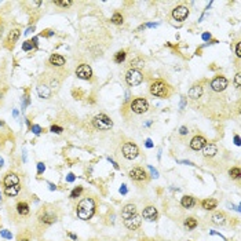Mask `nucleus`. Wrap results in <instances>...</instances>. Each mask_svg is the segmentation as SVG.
<instances>
[{"label": "nucleus", "mask_w": 241, "mask_h": 241, "mask_svg": "<svg viewBox=\"0 0 241 241\" xmlns=\"http://www.w3.org/2000/svg\"><path fill=\"white\" fill-rule=\"evenodd\" d=\"M146 26H149V28H153V26H157V23H148Z\"/></svg>", "instance_id": "5fc2aeb1"}, {"label": "nucleus", "mask_w": 241, "mask_h": 241, "mask_svg": "<svg viewBox=\"0 0 241 241\" xmlns=\"http://www.w3.org/2000/svg\"><path fill=\"white\" fill-rule=\"evenodd\" d=\"M92 125L96 130L106 131V130H110V128L113 127V121H112V119L109 116H106V114H104V113H99L92 119Z\"/></svg>", "instance_id": "39448f33"}, {"label": "nucleus", "mask_w": 241, "mask_h": 241, "mask_svg": "<svg viewBox=\"0 0 241 241\" xmlns=\"http://www.w3.org/2000/svg\"><path fill=\"white\" fill-rule=\"evenodd\" d=\"M234 86H236L237 88L241 87V75H240V73H237L236 77H234Z\"/></svg>", "instance_id": "4c0bfd02"}, {"label": "nucleus", "mask_w": 241, "mask_h": 241, "mask_svg": "<svg viewBox=\"0 0 241 241\" xmlns=\"http://www.w3.org/2000/svg\"><path fill=\"white\" fill-rule=\"evenodd\" d=\"M67 236H69L72 240H75V241L77 240V236H76V234H73V233H67Z\"/></svg>", "instance_id": "3c124183"}, {"label": "nucleus", "mask_w": 241, "mask_h": 241, "mask_svg": "<svg viewBox=\"0 0 241 241\" xmlns=\"http://www.w3.org/2000/svg\"><path fill=\"white\" fill-rule=\"evenodd\" d=\"M110 22L114 23V25H121V23L124 22V18H123V15L120 13H114L110 18Z\"/></svg>", "instance_id": "7c9ffc66"}, {"label": "nucleus", "mask_w": 241, "mask_h": 241, "mask_svg": "<svg viewBox=\"0 0 241 241\" xmlns=\"http://www.w3.org/2000/svg\"><path fill=\"white\" fill-rule=\"evenodd\" d=\"M234 143H236V145H240V138H239V135H236V137H234Z\"/></svg>", "instance_id": "603ef678"}, {"label": "nucleus", "mask_w": 241, "mask_h": 241, "mask_svg": "<svg viewBox=\"0 0 241 241\" xmlns=\"http://www.w3.org/2000/svg\"><path fill=\"white\" fill-rule=\"evenodd\" d=\"M31 130H32V132L33 134H36V135H40L42 134V127L40 125H37V124H33V125H31Z\"/></svg>", "instance_id": "c9c22d12"}, {"label": "nucleus", "mask_w": 241, "mask_h": 241, "mask_svg": "<svg viewBox=\"0 0 241 241\" xmlns=\"http://www.w3.org/2000/svg\"><path fill=\"white\" fill-rule=\"evenodd\" d=\"M59 218V208L54 205H43L36 216V223L42 230H46L48 226L55 223Z\"/></svg>", "instance_id": "f257e3e1"}, {"label": "nucleus", "mask_w": 241, "mask_h": 241, "mask_svg": "<svg viewBox=\"0 0 241 241\" xmlns=\"http://www.w3.org/2000/svg\"><path fill=\"white\" fill-rule=\"evenodd\" d=\"M121 154L124 156L127 160H134L139 154V148L135 145L134 142H124L121 146Z\"/></svg>", "instance_id": "423d86ee"}, {"label": "nucleus", "mask_w": 241, "mask_h": 241, "mask_svg": "<svg viewBox=\"0 0 241 241\" xmlns=\"http://www.w3.org/2000/svg\"><path fill=\"white\" fill-rule=\"evenodd\" d=\"M143 81V75L141 73V70H135V69H130L125 73V83L130 87H135L139 86Z\"/></svg>", "instance_id": "6e6552de"}, {"label": "nucleus", "mask_w": 241, "mask_h": 241, "mask_svg": "<svg viewBox=\"0 0 241 241\" xmlns=\"http://www.w3.org/2000/svg\"><path fill=\"white\" fill-rule=\"evenodd\" d=\"M3 185H4V187H8V186H15V185H19V182H21V179H19V176L15 174V172H7V174L4 175V178H3Z\"/></svg>", "instance_id": "2eb2a0df"}, {"label": "nucleus", "mask_w": 241, "mask_h": 241, "mask_svg": "<svg viewBox=\"0 0 241 241\" xmlns=\"http://www.w3.org/2000/svg\"><path fill=\"white\" fill-rule=\"evenodd\" d=\"M0 200H2V193H0Z\"/></svg>", "instance_id": "13d9d810"}, {"label": "nucleus", "mask_w": 241, "mask_h": 241, "mask_svg": "<svg viewBox=\"0 0 241 241\" xmlns=\"http://www.w3.org/2000/svg\"><path fill=\"white\" fill-rule=\"evenodd\" d=\"M150 94L157 98H168L172 94V87L164 80H154L150 84Z\"/></svg>", "instance_id": "7ed1b4c3"}, {"label": "nucleus", "mask_w": 241, "mask_h": 241, "mask_svg": "<svg viewBox=\"0 0 241 241\" xmlns=\"http://www.w3.org/2000/svg\"><path fill=\"white\" fill-rule=\"evenodd\" d=\"M48 63L52 67H62L65 66L66 59L61 54H51V57L48 58Z\"/></svg>", "instance_id": "aec40b11"}, {"label": "nucleus", "mask_w": 241, "mask_h": 241, "mask_svg": "<svg viewBox=\"0 0 241 241\" xmlns=\"http://www.w3.org/2000/svg\"><path fill=\"white\" fill-rule=\"evenodd\" d=\"M208 39H211L210 33H204V35H202V40H208Z\"/></svg>", "instance_id": "8fccbe9b"}, {"label": "nucleus", "mask_w": 241, "mask_h": 241, "mask_svg": "<svg viewBox=\"0 0 241 241\" xmlns=\"http://www.w3.org/2000/svg\"><path fill=\"white\" fill-rule=\"evenodd\" d=\"M202 92H204V87H202V84L198 83V84H194V86L190 88L187 95H189V98L192 99V101H198L202 96Z\"/></svg>", "instance_id": "a211bd4d"}, {"label": "nucleus", "mask_w": 241, "mask_h": 241, "mask_svg": "<svg viewBox=\"0 0 241 241\" xmlns=\"http://www.w3.org/2000/svg\"><path fill=\"white\" fill-rule=\"evenodd\" d=\"M76 76L81 80H91L92 77V69L88 63H81L76 67Z\"/></svg>", "instance_id": "9d476101"}, {"label": "nucleus", "mask_w": 241, "mask_h": 241, "mask_svg": "<svg viewBox=\"0 0 241 241\" xmlns=\"http://www.w3.org/2000/svg\"><path fill=\"white\" fill-rule=\"evenodd\" d=\"M0 236L3 237V239H7V240H11V237H13V234L10 233L8 230H0Z\"/></svg>", "instance_id": "e433bc0d"}, {"label": "nucleus", "mask_w": 241, "mask_h": 241, "mask_svg": "<svg viewBox=\"0 0 241 241\" xmlns=\"http://www.w3.org/2000/svg\"><path fill=\"white\" fill-rule=\"evenodd\" d=\"M128 176H130L134 182H137V183H148L149 182L148 172H146L143 168H141V167H135V168L130 170Z\"/></svg>", "instance_id": "0eeeda50"}, {"label": "nucleus", "mask_w": 241, "mask_h": 241, "mask_svg": "<svg viewBox=\"0 0 241 241\" xmlns=\"http://www.w3.org/2000/svg\"><path fill=\"white\" fill-rule=\"evenodd\" d=\"M3 163H4V161H3V158L0 157V167H3Z\"/></svg>", "instance_id": "6e6d98bb"}, {"label": "nucleus", "mask_w": 241, "mask_h": 241, "mask_svg": "<svg viewBox=\"0 0 241 241\" xmlns=\"http://www.w3.org/2000/svg\"><path fill=\"white\" fill-rule=\"evenodd\" d=\"M189 17V8L186 6H176L172 10V18L178 22H182Z\"/></svg>", "instance_id": "9b49d317"}, {"label": "nucleus", "mask_w": 241, "mask_h": 241, "mask_svg": "<svg viewBox=\"0 0 241 241\" xmlns=\"http://www.w3.org/2000/svg\"><path fill=\"white\" fill-rule=\"evenodd\" d=\"M95 200L92 197H84L76 205V214L77 218L81 220H90L95 214Z\"/></svg>", "instance_id": "f03ea898"}, {"label": "nucleus", "mask_w": 241, "mask_h": 241, "mask_svg": "<svg viewBox=\"0 0 241 241\" xmlns=\"http://www.w3.org/2000/svg\"><path fill=\"white\" fill-rule=\"evenodd\" d=\"M142 218L148 222H154L158 218V212H157V208L154 205H148V207L143 208L142 211Z\"/></svg>", "instance_id": "f8f14e48"}, {"label": "nucleus", "mask_w": 241, "mask_h": 241, "mask_svg": "<svg viewBox=\"0 0 241 241\" xmlns=\"http://www.w3.org/2000/svg\"><path fill=\"white\" fill-rule=\"evenodd\" d=\"M207 143H208L207 139H205L202 135H196V137L192 138L189 146H190V149H193V150H201V149L204 148Z\"/></svg>", "instance_id": "4468645a"}, {"label": "nucleus", "mask_w": 241, "mask_h": 241, "mask_svg": "<svg viewBox=\"0 0 241 241\" xmlns=\"http://www.w3.org/2000/svg\"><path fill=\"white\" fill-rule=\"evenodd\" d=\"M201 207L204 208L205 211H214L216 207H218V200L215 198H205L201 201Z\"/></svg>", "instance_id": "b1692460"}, {"label": "nucleus", "mask_w": 241, "mask_h": 241, "mask_svg": "<svg viewBox=\"0 0 241 241\" xmlns=\"http://www.w3.org/2000/svg\"><path fill=\"white\" fill-rule=\"evenodd\" d=\"M19 36H21V31H19V29H13V31L8 33L7 39H6V47L13 50L15 43H17V40L19 39Z\"/></svg>", "instance_id": "f3484780"}, {"label": "nucleus", "mask_w": 241, "mask_h": 241, "mask_svg": "<svg viewBox=\"0 0 241 241\" xmlns=\"http://www.w3.org/2000/svg\"><path fill=\"white\" fill-rule=\"evenodd\" d=\"M44 170H46V165H44V163H37V174H43Z\"/></svg>", "instance_id": "ea45409f"}, {"label": "nucleus", "mask_w": 241, "mask_h": 241, "mask_svg": "<svg viewBox=\"0 0 241 241\" xmlns=\"http://www.w3.org/2000/svg\"><path fill=\"white\" fill-rule=\"evenodd\" d=\"M19 192H21V186H19V185L4 187V194L7 196V197H15V196H18Z\"/></svg>", "instance_id": "a878e982"}, {"label": "nucleus", "mask_w": 241, "mask_h": 241, "mask_svg": "<svg viewBox=\"0 0 241 241\" xmlns=\"http://www.w3.org/2000/svg\"><path fill=\"white\" fill-rule=\"evenodd\" d=\"M181 205L183 208H186V210H190V208H193L196 205V198L192 197V196H183L181 198Z\"/></svg>", "instance_id": "393cba45"}, {"label": "nucleus", "mask_w": 241, "mask_h": 241, "mask_svg": "<svg viewBox=\"0 0 241 241\" xmlns=\"http://www.w3.org/2000/svg\"><path fill=\"white\" fill-rule=\"evenodd\" d=\"M229 86V81L225 77V76H216V77L212 79V81H211V90L214 91V92H223V91L227 88Z\"/></svg>", "instance_id": "1a4fd4ad"}, {"label": "nucleus", "mask_w": 241, "mask_h": 241, "mask_svg": "<svg viewBox=\"0 0 241 241\" xmlns=\"http://www.w3.org/2000/svg\"><path fill=\"white\" fill-rule=\"evenodd\" d=\"M15 212L21 218H26L31 214V207H29V204L26 201H18L15 205Z\"/></svg>", "instance_id": "6ab92c4d"}, {"label": "nucleus", "mask_w": 241, "mask_h": 241, "mask_svg": "<svg viewBox=\"0 0 241 241\" xmlns=\"http://www.w3.org/2000/svg\"><path fill=\"white\" fill-rule=\"evenodd\" d=\"M216 153H218V148H216L215 143H207L202 148V156L205 158H212Z\"/></svg>", "instance_id": "5701e85b"}, {"label": "nucleus", "mask_w": 241, "mask_h": 241, "mask_svg": "<svg viewBox=\"0 0 241 241\" xmlns=\"http://www.w3.org/2000/svg\"><path fill=\"white\" fill-rule=\"evenodd\" d=\"M130 69H135V70H139L141 67H143L145 66V61L142 59L141 57H137V58H134V59L130 62Z\"/></svg>", "instance_id": "bb28decb"}, {"label": "nucleus", "mask_w": 241, "mask_h": 241, "mask_svg": "<svg viewBox=\"0 0 241 241\" xmlns=\"http://www.w3.org/2000/svg\"><path fill=\"white\" fill-rule=\"evenodd\" d=\"M229 175H230L231 179H236V181H239L241 178V170L239 167H231L230 170H229Z\"/></svg>", "instance_id": "c756f323"}, {"label": "nucleus", "mask_w": 241, "mask_h": 241, "mask_svg": "<svg viewBox=\"0 0 241 241\" xmlns=\"http://www.w3.org/2000/svg\"><path fill=\"white\" fill-rule=\"evenodd\" d=\"M127 187H125V185H123L121 187H120V193H121V194H127Z\"/></svg>", "instance_id": "a18cd8bd"}, {"label": "nucleus", "mask_w": 241, "mask_h": 241, "mask_svg": "<svg viewBox=\"0 0 241 241\" xmlns=\"http://www.w3.org/2000/svg\"><path fill=\"white\" fill-rule=\"evenodd\" d=\"M125 57H127V54H125V51H117L116 54H114V62L116 63H121L125 59Z\"/></svg>", "instance_id": "2f4dec72"}, {"label": "nucleus", "mask_w": 241, "mask_h": 241, "mask_svg": "<svg viewBox=\"0 0 241 241\" xmlns=\"http://www.w3.org/2000/svg\"><path fill=\"white\" fill-rule=\"evenodd\" d=\"M42 36L43 37H51V36H54V31H51V29H46V31H43Z\"/></svg>", "instance_id": "58836bf2"}, {"label": "nucleus", "mask_w": 241, "mask_h": 241, "mask_svg": "<svg viewBox=\"0 0 241 241\" xmlns=\"http://www.w3.org/2000/svg\"><path fill=\"white\" fill-rule=\"evenodd\" d=\"M81 193H83V186H77V187H75V189H73L72 192H70V198L75 200V198L80 197Z\"/></svg>", "instance_id": "473e14b6"}, {"label": "nucleus", "mask_w": 241, "mask_h": 241, "mask_svg": "<svg viewBox=\"0 0 241 241\" xmlns=\"http://www.w3.org/2000/svg\"><path fill=\"white\" fill-rule=\"evenodd\" d=\"M36 91H37V95H39L40 98H43V99H48L50 96H51V94H52L51 88L47 86V84H43V83L37 84Z\"/></svg>", "instance_id": "412c9836"}, {"label": "nucleus", "mask_w": 241, "mask_h": 241, "mask_svg": "<svg viewBox=\"0 0 241 241\" xmlns=\"http://www.w3.org/2000/svg\"><path fill=\"white\" fill-rule=\"evenodd\" d=\"M197 225H198L197 219L192 218V216H189V218L185 219V227H186L187 230H193V229H196V227H197Z\"/></svg>", "instance_id": "c85d7f7f"}, {"label": "nucleus", "mask_w": 241, "mask_h": 241, "mask_svg": "<svg viewBox=\"0 0 241 241\" xmlns=\"http://www.w3.org/2000/svg\"><path fill=\"white\" fill-rule=\"evenodd\" d=\"M149 110V102L146 98L138 96L130 102V112L135 114H143Z\"/></svg>", "instance_id": "20e7f679"}, {"label": "nucleus", "mask_w": 241, "mask_h": 241, "mask_svg": "<svg viewBox=\"0 0 241 241\" xmlns=\"http://www.w3.org/2000/svg\"><path fill=\"white\" fill-rule=\"evenodd\" d=\"M141 223H142V216H139L138 214H135L134 216H131L128 219H124V226L128 230H137V229H139Z\"/></svg>", "instance_id": "ddd939ff"}, {"label": "nucleus", "mask_w": 241, "mask_h": 241, "mask_svg": "<svg viewBox=\"0 0 241 241\" xmlns=\"http://www.w3.org/2000/svg\"><path fill=\"white\" fill-rule=\"evenodd\" d=\"M145 145H146V148H153V143H152V141H150V139H148V141H146V143H145Z\"/></svg>", "instance_id": "09e8293b"}, {"label": "nucleus", "mask_w": 241, "mask_h": 241, "mask_svg": "<svg viewBox=\"0 0 241 241\" xmlns=\"http://www.w3.org/2000/svg\"><path fill=\"white\" fill-rule=\"evenodd\" d=\"M50 185V190H55V185H52V183H48Z\"/></svg>", "instance_id": "864d4df0"}, {"label": "nucleus", "mask_w": 241, "mask_h": 241, "mask_svg": "<svg viewBox=\"0 0 241 241\" xmlns=\"http://www.w3.org/2000/svg\"><path fill=\"white\" fill-rule=\"evenodd\" d=\"M17 241H31V233H29L28 230L21 231V233L18 234V239H17Z\"/></svg>", "instance_id": "f704fd0d"}, {"label": "nucleus", "mask_w": 241, "mask_h": 241, "mask_svg": "<svg viewBox=\"0 0 241 241\" xmlns=\"http://www.w3.org/2000/svg\"><path fill=\"white\" fill-rule=\"evenodd\" d=\"M0 125H4V121H2V120H0Z\"/></svg>", "instance_id": "4d7b16f0"}, {"label": "nucleus", "mask_w": 241, "mask_h": 241, "mask_svg": "<svg viewBox=\"0 0 241 241\" xmlns=\"http://www.w3.org/2000/svg\"><path fill=\"white\" fill-rule=\"evenodd\" d=\"M149 170H150V171H152V174H153V176H154V178H157V171H156V170L153 168V167H149Z\"/></svg>", "instance_id": "de8ad7c7"}, {"label": "nucleus", "mask_w": 241, "mask_h": 241, "mask_svg": "<svg viewBox=\"0 0 241 241\" xmlns=\"http://www.w3.org/2000/svg\"><path fill=\"white\" fill-rule=\"evenodd\" d=\"M54 3L55 6H59V7H70V6L73 4V2H70V0H54Z\"/></svg>", "instance_id": "72a5a7b5"}, {"label": "nucleus", "mask_w": 241, "mask_h": 241, "mask_svg": "<svg viewBox=\"0 0 241 241\" xmlns=\"http://www.w3.org/2000/svg\"><path fill=\"white\" fill-rule=\"evenodd\" d=\"M36 47H37V37L29 40V42L22 43V50H23V51H31V50L36 48Z\"/></svg>", "instance_id": "cd10ccee"}, {"label": "nucleus", "mask_w": 241, "mask_h": 241, "mask_svg": "<svg viewBox=\"0 0 241 241\" xmlns=\"http://www.w3.org/2000/svg\"><path fill=\"white\" fill-rule=\"evenodd\" d=\"M33 31H35V26H31V28H28V29H26V32H23V33H25V35H31Z\"/></svg>", "instance_id": "49530a36"}, {"label": "nucleus", "mask_w": 241, "mask_h": 241, "mask_svg": "<svg viewBox=\"0 0 241 241\" xmlns=\"http://www.w3.org/2000/svg\"><path fill=\"white\" fill-rule=\"evenodd\" d=\"M210 219L214 225L223 226V225H226V222H227V215H226L225 211H216V212H214L212 215H211Z\"/></svg>", "instance_id": "dca6fc26"}, {"label": "nucleus", "mask_w": 241, "mask_h": 241, "mask_svg": "<svg viewBox=\"0 0 241 241\" xmlns=\"http://www.w3.org/2000/svg\"><path fill=\"white\" fill-rule=\"evenodd\" d=\"M135 214H137V207H135V204H125L124 207L121 208V218L123 219H128L131 218V216H134Z\"/></svg>", "instance_id": "4be33fe9"}, {"label": "nucleus", "mask_w": 241, "mask_h": 241, "mask_svg": "<svg viewBox=\"0 0 241 241\" xmlns=\"http://www.w3.org/2000/svg\"><path fill=\"white\" fill-rule=\"evenodd\" d=\"M236 55L239 58H241V43H237L236 44Z\"/></svg>", "instance_id": "79ce46f5"}, {"label": "nucleus", "mask_w": 241, "mask_h": 241, "mask_svg": "<svg viewBox=\"0 0 241 241\" xmlns=\"http://www.w3.org/2000/svg\"><path fill=\"white\" fill-rule=\"evenodd\" d=\"M179 134H181V135H187V134H189V130H187V127H181V130H179Z\"/></svg>", "instance_id": "37998d69"}, {"label": "nucleus", "mask_w": 241, "mask_h": 241, "mask_svg": "<svg viewBox=\"0 0 241 241\" xmlns=\"http://www.w3.org/2000/svg\"><path fill=\"white\" fill-rule=\"evenodd\" d=\"M51 131L55 132V134H61V132L63 131V128L59 127V125H52V127H51Z\"/></svg>", "instance_id": "a19ab883"}, {"label": "nucleus", "mask_w": 241, "mask_h": 241, "mask_svg": "<svg viewBox=\"0 0 241 241\" xmlns=\"http://www.w3.org/2000/svg\"><path fill=\"white\" fill-rule=\"evenodd\" d=\"M75 179H76V176L73 175V174H69V175L66 176V182H73Z\"/></svg>", "instance_id": "c03bdc74"}]
</instances>
